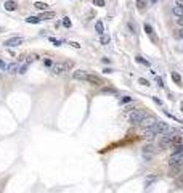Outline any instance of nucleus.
<instances>
[{"instance_id":"1","label":"nucleus","mask_w":183,"mask_h":193,"mask_svg":"<svg viewBox=\"0 0 183 193\" xmlns=\"http://www.w3.org/2000/svg\"><path fill=\"white\" fill-rule=\"evenodd\" d=\"M146 118L148 116L143 110H133V111H130V113H127V119H129L130 124H133V126L135 124H141Z\"/></svg>"},{"instance_id":"2","label":"nucleus","mask_w":183,"mask_h":193,"mask_svg":"<svg viewBox=\"0 0 183 193\" xmlns=\"http://www.w3.org/2000/svg\"><path fill=\"white\" fill-rule=\"evenodd\" d=\"M74 68V61H64V63H56V65L52 66V73L55 76H60V74H64L68 71H71Z\"/></svg>"},{"instance_id":"3","label":"nucleus","mask_w":183,"mask_h":193,"mask_svg":"<svg viewBox=\"0 0 183 193\" xmlns=\"http://www.w3.org/2000/svg\"><path fill=\"white\" fill-rule=\"evenodd\" d=\"M23 42H24L23 37L15 36V37H10V39L5 40V47H10V48H13V47H19V45H23Z\"/></svg>"},{"instance_id":"4","label":"nucleus","mask_w":183,"mask_h":193,"mask_svg":"<svg viewBox=\"0 0 183 193\" xmlns=\"http://www.w3.org/2000/svg\"><path fill=\"white\" fill-rule=\"evenodd\" d=\"M175 132H166L162 134V139H161V147H167V145L174 143V139H175Z\"/></svg>"},{"instance_id":"5","label":"nucleus","mask_w":183,"mask_h":193,"mask_svg":"<svg viewBox=\"0 0 183 193\" xmlns=\"http://www.w3.org/2000/svg\"><path fill=\"white\" fill-rule=\"evenodd\" d=\"M143 29H145V32L148 34V37H149L151 40L154 42V44H159V39H158V36L154 34V29H153V26L148 24V23H145V24H143Z\"/></svg>"},{"instance_id":"6","label":"nucleus","mask_w":183,"mask_h":193,"mask_svg":"<svg viewBox=\"0 0 183 193\" xmlns=\"http://www.w3.org/2000/svg\"><path fill=\"white\" fill-rule=\"evenodd\" d=\"M183 161V153H172L170 158H169V164L174 167V166H178Z\"/></svg>"},{"instance_id":"7","label":"nucleus","mask_w":183,"mask_h":193,"mask_svg":"<svg viewBox=\"0 0 183 193\" xmlns=\"http://www.w3.org/2000/svg\"><path fill=\"white\" fill-rule=\"evenodd\" d=\"M151 127L154 129V132L156 134H166V132H169V126H167L166 122H156L154 126H151Z\"/></svg>"},{"instance_id":"8","label":"nucleus","mask_w":183,"mask_h":193,"mask_svg":"<svg viewBox=\"0 0 183 193\" xmlns=\"http://www.w3.org/2000/svg\"><path fill=\"white\" fill-rule=\"evenodd\" d=\"M85 81L87 82H90V84H93V85H103V79H100L98 76H95V74H87V77H85Z\"/></svg>"},{"instance_id":"9","label":"nucleus","mask_w":183,"mask_h":193,"mask_svg":"<svg viewBox=\"0 0 183 193\" xmlns=\"http://www.w3.org/2000/svg\"><path fill=\"white\" fill-rule=\"evenodd\" d=\"M158 135V134H156L154 132V129L153 127H145V130H143V139H146V140H154V137Z\"/></svg>"},{"instance_id":"10","label":"nucleus","mask_w":183,"mask_h":193,"mask_svg":"<svg viewBox=\"0 0 183 193\" xmlns=\"http://www.w3.org/2000/svg\"><path fill=\"white\" fill-rule=\"evenodd\" d=\"M16 2H15V0H7V2H5L3 3V8L7 10V11H15V10H16Z\"/></svg>"},{"instance_id":"11","label":"nucleus","mask_w":183,"mask_h":193,"mask_svg":"<svg viewBox=\"0 0 183 193\" xmlns=\"http://www.w3.org/2000/svg\"><path fill=\"white\" fill-rule=\"evenodd\" d=\"M153 155H154V150H153V147H151V145H146V147L143 148V156L146 158V159H151V158H153Z\"/></svg>"},{"instance_id":"12","label":"nucleus","mask_w":183,"mask_h":193,"mask_svg":"<svg viewBox=\"0 0 183 193\" xmlns=\"http://www.w3.org/2000/svg\"><path fill=\"white\" fill-rule=\"evenodd\" d=\"M7 73H10V74H16L18 71H19V66H18V63H10V65H7Z\"/></svg>"},{"instance_id":"13","label":"nucleus","mask_w":183,"mask_h":193,"mask_svg":"<svg viewBox=\"0 0 183 193\" xmlns=\"http://www.w3.org/2000/svg\"><path fill=\"white\" fill-rule=\"evenodd\" d=\"M72 77L74 79H80V81H85L87 73L84 69H77V71H74V73H72Z\"/></svg>"},{"instance_id":"14","label":"nucleus","mask_w":183,"mask_h":193,"mask_svg":"<svg viewBox=\"0 0 183 193\" xmlns=\"http://www.w3.org/2000/svg\"><path fill=\"white\" fill-rule=\"evenodd\" d=\"M34 7H36L37 10L47 11V8H48V3H44V2H34Z\"/></svg>"},{"instance_id":"15","label":"nucleus","mask_w":183,"mask_h":193,"mask_svg":"<svg viewBox=\"0 0 183 193\" xmlns=\"http://www.w3.org/2000/svg\"><path fill=\"white\" fill-rule=\"evenodd\" d=\"M95 29H97V32L100 34V36H101V34H105V26H103V23L100 20L95 23Z\"/></svg>"},{"instance_id":"16","label":"nucleus","mask_w":183,"mask_h":193,"mask_svg":"<svg viewBox=\"0 0 183 193\" xmlns=\"http://www.w3.org/2000/svg\"><path fill=\"white\" fill-rule=\"evenodd\" d=\"M100 42H101V45H108L111 42V36H108V34H101L100 36Z\"/></svg>"},{"instance_id":"17","label":"nucleus","mask_w":183,"mask_h":193,"mask_svg":"<svg viewBox=\"0 0 183 193\" xmlns=\"http://www.w3.org/2000/svg\"><path fill=\"white\" fill-rule=\"evenodd\" d=\"M146 7H148V0H137V8H138L140 11H143Z\"/></svg>"},{"instance_id":"18","label":"nucleus","mask_w":183,"mask_h":193,"mask_svg":"<svg viewBox=\"0 0 183 193\" xmlns=\"http://www.w3.org/2000/svg\"><path fill=\"white\" fill-rule=\"evenodd\" d=\"M172 81H174L177 85H180V87L183 85V84H182V77H180V74H178V73H172Z\"/></svg>"},{"instance_id":"19","label":"nucleus","mask_w":183,"mask_h":193,"mask_svg":"<svg viewBox=\"0 0 183 193\" xmlns=\"http://www.w3.org/2000/svg\"><path fill=\"white\" fill-rule=\"evenodd\" d=\"M40 21L42 20L39 16H29V18H26V23H29V24H39Z\"/></svg>"},{"instance_id":"20","label":"nucleus","mask_w":183,"mask_h":193,"mask_svg":"<svg viewBox=\"0 0 183 193\" xmlns=\"http://www.w3.org/2000/svg\"><path fill=\"white\" fill-rule=\"evenodd\" d=\"M135 61L140 63V65H143V66H148V68H149V61H148V60H145L143 56H140V55H137V56H135Z\"/></svg>"},{"instance_id":"21","label":"nucleus","mask_w":183,"mask_h":193,"mask_svg":"<svg viewBox=\"0 0 183 193\" xmlns=\"http://www.w3.org/2000/svg\"><path fill=\"white\" fill-rule=\"evenodd\" d=\"M40 20H52L55 18V11H44L42 13V16H39Z\"/></svg>"},{"instance_id":"22","label":"nucleus","mask_w":183,"mask_h":193,"mask_svg":"<svg viewBox=\"0 0 183 193\" xmlns=\"http://www.w3.org/2000/svg\"><path fill=\"white\" fill-rule=\"evenodd\" d=\"M172 11H174V15H177L178 18H180V16H183V7H178V5H175Z\"/></svg>"},{"instance_id":"23","label":"nucleus","mask_w":183,"mask_h":193,"mask_svg":"<svg viewBox=\"0 0 183 193\" xmlns=\"http://www.w3.org/2000/svg\"><path fill=\"white\" fill-rule=\"evenodd\" d=\"M172 150H174V153H183V143H174Z\"/></svg>"},{"instance_id":"24","label":"nucleus","mask_w":183,"mask_h":193,"mask_svg":"<svg viewBox=\"0 0 183 193\" xmlns=\"http://www.w3.org/2000/svg\"><path fill=\"white\" fill-rule=\"evenodd\" d=\"M141 124L145 126V127H151V126H154V124H156V121L154 119H148V118H146V119L143 121Z\"/></svg>"},{"instance_id":"25","label":"nucleus","mask_w":183,"mask_h":193,"mask_svg":"<svg viewBox=\"0 0 183 193\" xmlns=\"http://www.w3.org/2000/svg\"><path fill=\"white\" fill-rule=\"evenodd\" d=\"M36 60H39V55H37V53H32V55H29V56H27V60H26V63L36 61Z\"/></svg>"},{"instance_id":"26","label":"nucleus","mask_w":183,"mask_h":193,"mask_svg":"<svg viewBox=\"0 0 183 193\" xmlns=\"http://www.w3.org/2000/svg\"><path fill=\"white\" fill-rule=\"evenodd\" d=\"M138 82L141 84V85H145V87H149V81H146V79H143V77L138 79Z\"/></svg>"},{"instance_id":"27","label":"nucleus","mask_w":183,"mask_h":193,"mask_svg":"<svg viewBox=\"0 0 183 193\" xmlns=\"http://www.w3.org/2000/svg\"><path fill=\"white\" fill-rule=\"evenodd\" d=\"M95 7H105V0H93Z\"/></svg>"},{"instance_id":"28","label":"nucleus","mask_w":183,"mask_h":193,"mask_svg":"<svg viewBox=\"0 0 183 193\" xmlns=\"http://www.w3.org/2000/svg\"><path fill=\"white\" fill-rule=\"evenodd\" d=\"M63 26H64V28H71V20L69 18H64V20H63Z\"/></svg>"},{"instance_id":"29","label":"nucleus","mask_w":183,"mask_h":193,"mask_svg":"<svg viewBox=\"0 0 183 193\" xmlns=\"http://www.w3.org/2000/svg\"><path fill=\"white\" fill-rule=\"evenodd\" d=\"M129 102H132V98L129 97V95H125V97H122L121 98V103H129Z\"/></svg>"},{"instance_id":"30","label":"nucleus","mask_w":183,"mask_h":193,"mask_svg":"<svg viewBox=\"0 0 183 193\" xmlns=\"http://www.w3.org/2000/svg\"><path fill=\"white\" fill-rule=\"evenodd\" d=\"M156 82H158L159 87H164V81H162V77H159V76H158V77H156Z\"/></svg>"},{"instance_id":"31","label":"nucleus","mask_w":183,"mask_h":193,"mask_svg":"<svg viewBox=\"0 0 183 193\" xmlns=\"http://www.w3.org/2000/svg\"><path fill=\"white\" fill-rule=\"evenodd\" d=\"M50 42H52V44H55V45H58V47L61 45V42L56 40V39H53V37H50Z\"/></svg>"},{"instance_id":"32","label":"nucleus","mask_w":183,"mask_h":193,"mask_svg":"<svg viewBox=\"0 0 183 193\" xmlns=\"http://www.w3.org/2000/svg\"><path fill=\"white\" fill-rule=\"evenodd\" d=\"M26 69H27V65L21 66V68H19V71H18V73H19V74H24V73H26Z\"/></svg>"},{"instance_id":"33","label":"nucleus","mask_w":183,"mask_h":193,"mask_svg":"<svg viewBox=\"0 0 183 193\" xmlns=\"http://www.w3.org/2000/svg\"><path fill=\"white\" fill-rule=\"evenodd\" d=\"M44 65H45V66H53V63H52V60L45 58V60H44Z\"/></svg>"},{"instance_id":"34","label":"nucleus","mask_w":183,"mask_h":193,"mask_svg":"<svg viewBox=\"0 0 183 193\" xmlns=\"http://www.w3.org/2000/svg\"><path fill=\"white\" fill-rule=\"evenodd\" d=\"M154 180H156L154 177H151V179H149V177H148V179H146V187H148V185H149V184H153V182H154Z\"/></svg>"},{"instance_id":"35","label":"nucleus","mask_w":183,"mask_h":193,"mask_svg":"<svg viewBox=\"0 0 183 193\" xmlns=\"http://www.w3.org/2000/svg\"><path fill=\"white\" fill-rule=\"evenodd\" d=\"M69 45H72L74 48H80V45H79L77 42H69Z\"/></svg>"},{"instance_id":"36","label":"nucleus","mask_w":183,"mask_h":193,"mask_svg":"<svg viewBox=\"0 0 183 193\" xmlns=\"http://www.w3.org/2000/svg\"><path fill=\"white\" fill-rule=\"evenodd\" d=\"M7 68V65H5V61L3 60H0V69H5Z\"/></svg>"},{"instance_id":"37","label":"nucleus","mask_w":183,"mask_h":193,"mask_svg":"<svg viewBox=\"0 0 183 193\" xmlns=\"http://www.w3.org/2000/svg\"><path fill=\"white\" fill-rule=\"evenodd\" d=\"M103 73H105V74H111V73H113V69H111V68H106V69H103Z\"/></svg>"},{"instance_id":"38","label":"nucleus","mask_w":183,"mask_h":193,"mask_svg":"<svg viewBox=\"0 0 183 193\" xmlns=\"http://www.w3.org/2000/svg\"><path fill=\"white\" fill-rule=\"evenodd\" d=\"M153 100H154V102L158 103V105H162V102H161V100H159L158 97H153Z\"/></svg>"},{"instance_id":"39","label":"nucleus","mask_w":183,"mask_h":193,"mask_svg":"<svg viewBox=\"0 0 183 193\" xmlns=\"http://www.w3.org/2000/svg\"><path fill=\"white\" fill-rule=\"evenodd\" d=\"M175 3L178 5V7H183V0H175Z\"/></svg>"},{"instance_id":"40","label":"nucleus","mask_w":183,"mask_h":193,"mask_svg":"<svg viewBox=\"0 0 183 193\" xmlns=\"http://www.w3.org/2000/svg\"><path fill=\"white\" fill-rule=\"evenodd\" d=\"M178 24H180V26H183V16H180V20H178Z\"/></svg>"},{"instance_id":"41","label":"nucleus","mask_w":183,"mask_h":193,"mask_svg":"<svg viewBox=\"0 0 183 193\" xmlns=\"http://www.w3.org/2000/svg\"><path fill=\"white\" fill-rule=\"evenodd\" d=\"M177 36H178V37H182V39H183V29H182V31H180L178 34H177Z\"/></svg>"},{"instance_id":"42","label":"nucleus","mask_w":183,"mask_h":193,"mask_svg":"<svg viewBox=\"0 0 183 193\" xmlns=\"http://www.w3.org/2000/svg\"><path fill=\"white\" fill-rule=\"evenodd\" d=\"M156 2H158V0H149V3H153V5H154Z\"/></svg>"},{"instance_id":"43","label":"nucleus","mask_w":183,"mask_h":193,"mask_svg":"<svg viewBox=\"0 0 183 193\" xmlns=\"http://www.w3.org/2000/svg\"><path fill=\"white\" fill-rule=\"evenodd\" d=\"M180 110H182V111H183V102H182V103H180Z\"/></svg>"}]
</instances>
